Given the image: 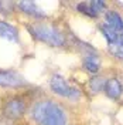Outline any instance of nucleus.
<instances>
[{
  "instance_id": "nucleus-1",
  "label": "nucleus",
  "mask_w": 123,
  "mask_h": 125,
  "mask_svg": "<svg viewBox=\"0 0 123 125\" xmlns=\"http://www.w3.org/2000/svg\"><path fill=\"white\" fill-rule=\"evenodd\" d=\"M28 117L34 125H68V111L53 98H38L28 107Z\"/></svg>"
},
{
  "instance_id": "nucleus-2",
  "label": "nucleus",
  "mask_w": 123,
  "mask_h": 125,
  "mask_svg": "<svg viewBox=\"0 0 123 125\" xmlns=\"http://www.w3.org/2000/svg\"><path fill=\"white\" fill-rule=\"evenodd\" d=\"M26 29L31 37L38 43L47 44L50 47H58V48L67 46L65 33L55 24H50L45 21H33L26 24Z\"/></svg>"
},
{
  "instance_id": "nucleus-3",
  "label": "nucleus",
  "mask_w": 123,
  "mask_h": 125,
  "mask_svg": "<svg viewBox=\"0 0 123 125\" xmlns=\"http://www.w3.org/2000/svg\"><path fill=\"white\" fill-rule=\"evenodd\" d=\"M28 100L23 94H14L6 97L0 104V112L7 121H17L28 112Z\"/></svg>"
},
{
  "instance_id": "nucleus-4",
  "label": "nucleus",
  "mask_w": 123,
  "mask_h": 125,
  "mask_svg": "<svg viewBox=\"0 0 123 125\" xmlns=\"http://www.w3.org/2000/svg\"><path fill=\"white\" fill-rule=\"evenodd\" d=\"M48 87L53 94L67 101H78L82 97V93L77 87H74L65 77H62L61 74H57V73H54L50 77Z\"/></svg>"
},
{
  "instance_id": "nucleus-5",
  "label": "nucleus",
  "mask_w": 123,
  "mask_h": 125,
  "mask_svg": "<svg viewBox=\"0 0 123 125\" xmlns=\"http://www.w3.org/2000/svg\"><path fill=\"white\" fill-rule=\"evenodd\" d=\"M30 85V83L16 70L10 68H0V88L6 90H20Z\"/></svg>"
},
{
  "instance_id": "nucleus-6",
  "label": "nucleus",
  "mask_w": 123,
  "mask_h": 125,
  "mask_svg": "<svg viewBox=\"0 0 123 125\" xmlns=\"http://www.w3.org/2000/svg\"><path fill=\"white\" fill-rule=\"evenodd\" d=\"M106 1H81L77 4V10L79 13H82L86 17H91V19H98L99 16L105 14L108 11L106 9Z\"/></svg>"
},
{
  "instance_id": "nucleus-7",
  "label": "nucleus",
  "mask_w": 123,
  "mask_h": 125,
  "mask_svg": "<svg viewBox=\"0 0 123 125\" xmlns=\"http://www.w3.org/2000/svg\"><path fill=\"white\" fill-rule=\"evenodd\" d=\"M16 7H17V10L20 13L26 14L27 17H30L33 21H44L47 19V14L34 1H17Z\"/></svg>"
},
{
  "instance_id": "nucleus-8",
  "label": "nucleus",
  "mask_w": 123,
  "mask_h": 125,
  "mask_svg": "<svg viewBox=\"0 0 123 125\" xmlns=\"http://www.w3.org/2000/svg\"><path fill=\"white\" fill-rule=\"evenodd\" d=\"M0 39L10 41V43H20L18 29L16 26H13L11 23L0 19Z\"/></svg>"
},
{
  "instance_id": "nucleus-9",
  "label": "nucleus",
  "mask_w": 123,
  "mask_h": 125,
  "mask_svg": "<svg viewBox=\"0 0 123 125\" xmlns=\"http://www.w3.org/2000/svg\"><path fill=\"white\" fill-rule=\"evenodd\" d=\"M103 93L106 94V97L110 100H119L123 94V85L122 83L116 77H110L106 80L105 87H103Z\"/></svg>"
},
{
  "instance_id": "nucleus-10",
  "label": "nucleus",
  "mask_w": 123,
  "mask_h": 125,
  "mask_svg": "<svg viewBox=\"0 0 123 125\" xmlns=\"http://www.w3.org/2000/svg\"><path fill=\"white\" fill-rule=\"evenodd\" d=\"M100 65H102L100 57L98 55L96 51L84 54V57H82V67H84V70H86L91 74H96V73H99Z\"/></svg>"
},
{
  "instance_id": "nucleus-11",
  "label": "nucleus",
  "mask_w": 123,
  "mask_h": 125,
  "mask_svg": "<svg viewBox=\"0 0 123 125\" xmlns=\"http://www.w3.org/2000/svg\"><path fill=\"white\" fill-rule=\"evenodd\" d=\"M103 24H106L112 30H115L117 34L120 31H123V19H122V16L119 14L117 11H115V10H108L105 13Z\"/></svg>"
},
{
  "instance_id": "nucleus-12",
  "label": "nucleus",
  "mask_w": 123,
  "mask_h": 125,
  "mask_svg": "<svg viewBox=\"0 0 123 125\" xmlns=\"http://www.w3.org/2000/svg\"><path fill=\"white\" fill-rule=\"evenodd\" d=\"M106 80H108L106 77H100V75L92 77L89 80V90H91L93 94H98V93H100V91H103V87H105Z\"/></svg>"
},
{
  "instance_id": "nucleus-13",
  "label": "nucleus",
  "mask_w": 123,
  "mask_h": 125,
  "mask_svg": "<svg viewBox=\"0 0 123 125\" xmlns=\"http://www.w3.org/2000/svg\"><path fill=\"white\" fill-rule=\"evenodd\" d=\"M100 31H102V34H103V37L106 39L108 41V44H112V43H116L117 41V33L115 30H112L110 27H108L106 24H100Z\"/></svg>"
},
{
  "instance_id": "nucleus-14",
  "label": "nucleus",
  "mask_w": 123,
  "mask_h": 125,
  "mask_svg": "<svg viewBox=\"0 0 123 125\" xmlns=\"http://www.w3.org/2000/svg\"><path fill=\"white\" fill-rule=\"evenodd\" d=\"M108 48H109V53L113 55L115 58L123 61V46L119 44V43H112V44H108Z\"/></svg>"
},
{
  "instance_id": "nucleus-15",
  "label": "nucleus",
  "mask_w": 123,
  "mask_h": 125,
  "mask_svg": "<svg viewBox=\"0 0 123 125\" xmlns=\"http://www.w3.org/2000/svg\"><path fill=\"white\" fill-rule=\"evenodd\" d=\"M14 7H16V3H13V1H0V13L4 16L13 14Z\"/></svg>"
},
{
  "instance_id": "nucleus-16",
  "label": "nucleus",
  "mask_w": 123,
  "mask_h": 125,
  "mask_svg": "<svg viewBox=\"0 0 123 125\" xmlns=\"http://www.w3.org/2000/svg\"><path fill=\"white\" fill-rule=\"evenodd\" d=\"M116 43H119V44L123 46V31H120V33L117 34V41H116Z\"/></svg>"
}]
</instances>
